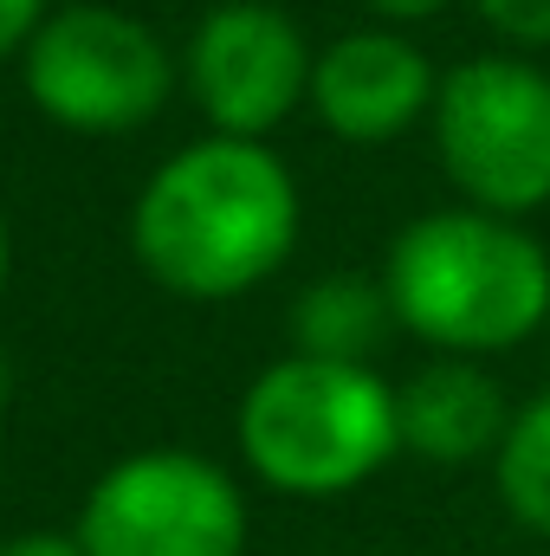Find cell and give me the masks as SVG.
Masks as SVG:
<instances>
[{"mask_svg": "<svg viewBox=\"0 0 550 556\" xmlns=\"http://www.w3.org/2000/svg\"><path fill=\"white\" fill-rule=\"evenodd\" d=\"M427 130L466 207L505 220L550 207V72L532 52H473L447 65Z\"/></svg>", "mask_w": 550, "mask_h": 556, "instance_id": "cell-5", "label": "cell"}, {"mask_svg": "<svg viewBox=\"0 0 550 556\" xmlns=\"http://www.w3.org/2000/svg\"><path fill=\"white\" fill-rule=\"evenodd\" d=\"M46 13H52V0H0V65L26 52V39L46 26Z\"/></svg>", "mask_w": 550, "mask_h": 556, "instance_id": "cell-13", "label": "cell"}, {"mask_svg": "<svg viewBox=\"0 0 550 556\" xmlns=\"http://www.w3.org/2000/svg\"><path fill=\"white\" fill-rule=\"evenodd\" d=\"M7 278H13V233H7V214H0V291H7Z\"/></svg>", "mask_w": 550, "mask_h": 556, "instance_id": "cell-17", "label": "cell"}, {"mask_svg": "<svg viewBox=\"0 0 550 556\" xmlns=\"http://www.w3.org/2000/svg\"><path fill=\"white\" fill-rule=\"evenodd\" d=\"M473 13L505 52H550V0H473Z\"/></svg>", "mask_w": 550, "mask_h": 556, "instance_id": "cell-12", "label": "cell"}, {"mask_svg": "<svg viewBox=\"0 0 550 556\" xmlns=\"http://www.w3.org/2000/svg\"><path fill=\"white\" fill-rule=\"evenodd\" d=\"M492 485L518 531L550 538V389L512 408V427L492 453Z\"/></svg>", "mask_w": 550, "mask_h": 556, "instance_id": "cell-11", "label": "cell"}, {"mask_svg": "<svg viewBox=\"0 0 550 556\" xmlns=\"http://www.w3.org/2000/svg\"><path fill=\"white\" fill-rule=\"evenodd\" d=\"M396 420H402V453L427 466H473L499 453L512 427V402L486 363L434 356L409 382H396Z\"/></svg>", "mask_w": 550, "mask_h": 556, "instance_id": "cell-9", "label": "cell"}, {"mask_svg": "<svg viewBox=\"0 0 550 556\" xmlns=\"http://www.w3.org/2000/svg\"><path fill=\"white\" fill-rule=\"evenodd\" d=\"M26 104L72 137H130L155 124L182 85L175 46L130 7L65 0L20 52Z\"/></svg>", "mask_w": 550, "mask_h": 556, "instance_id": "cell-4", "label": "cell"}, {"mask_svg": "<svg viewBox=\"0 0 550 556\" xmlns=\"http://www.w3.org/2000/svg\"><path fill=\"white\" fill-rule=\"evenodd\" d=\"M363 7L376 13V26H402V33H409L421 20H440L453 0H363Z\"/></svg>", "mask_w": 550, "mask_h": 556, "instance_id": "cell-15", "label": "cell"}, {"mask_svg": "<svg viewBox=\"0 0 550 556\" xmlns=\"http://www.w3.org/2000/svg\"><path fill=\"white\" fill-rule=\"evenodd\" d=\"M0 556H85V551H78L72 531H46V525H39V531H13V538L0 544Z\"/></svg>", "mask_w": 550, "mask_h": 556, "instance_id": "cell-14", "label": "cell"}, {"mask_svg": "<svg viewBox=\"0 0 550 556\" xmlns=\"http://www.w3.org/2000/svg\"><path fill=\"white\" fill-rule=\"evenodd\" d=\"M13 389H20V376H13V350L0 343V415L13 408Z\"/></svg>", "mask_w": 550, "mask_h": 556, "instance_id": "cell-16", "label": "cell"}, {"mask_svg": "<svg viewBox=\"0 0 550 556\" xmlns=\"http://www.w3.org/2000/svg\"><path fill=\"white\" fill-rule=\"evenodd\" d=\"M396 330L434 356H505L550 330V253L525 220L486 207L414 214L383 253Z\"/></svg>", "mask_w": 550, "mask_h": 556, "instance_id": "cell-2", "label": "cell"}, {"mask_svg": "<svg viewBox=\"0 0 550 556\" xmlns=\"http://www.w3.org/2000/svg\"><path fill=\"white\" fill-rule=\"evenodd\" d=\"M72 538L85 556H247L253 511L221 459L137 446L91 479Z\"/></svg>", "mask_w": 550, "mask_h": 556, "instance_id": "cell-6", "label": "cell"}, {"mask_svg": "<svg viewBox=\"0 0 550 556\" xmlns=\"http://www.w3.org/2000/svg\"><path fill=\"white\" fill-rule=\"evenodd\" d=\"M317 46L273 0H221L182 46V85L214 137L266 142L311 104Z\"/></svg>", "mask_w": 550, "mask_h": 556, "instance_id": "cell-7", "label": "cell"}, {"mask_svg": "<svg viewBox=\"0 0 550 556\" xmlns=\"http://www.w3.org/2000/svg\"><path fill=\"white\" fill-rule=\"evenodd\" d=\"M434 91H440V72L402 26H357L317 46L304 111L337 142L376 149V142H396L414 124H427Z\"/></svg>", "mask_w": 550, "mask_h": 556, "instance_id": "cell-8", "label": "cell"}, {"mask_svg": "<svg viewBox=\"0 0 550 556\" xmlns=\"http://www.w3.org/2000/svg\"><path fill=\"white\" fill-rule=\"evenodd\" d=\"M240 466L278 498H343L402 453L396 389L376 363L278 356L234 408Z\"/></svg>", "mask_w": 550, "mask_h": 556, "instance_id": "cell-3", "label": "cell"}, {"mask_svg": "<svg viewBox=\"0 0 550 556\" xmlns=\"http://www.w3.org/2000/svg\"><path fill=\"white\" fill-rule=\"evenodd\" d=\"M304 227L298 175L273 142L195 137L130 201V253L168 298L227 304L285 273Z\"/></svg>", "mask_w": 550, "mask_h": 556, "instance_id": "cell-1", "label": "cell"}, {"mask_svg": "<svg viewBox=\"0 0 550 556\" xmlns=\"http://www.w3.org/2000/svg\"><path fill=\"white\" fill-rule=\"evenodd\" d=\"M389 330H396V311H389L383 278L324 273L291 298V350H298V356L370 363Z\"/></svg>", "mask_w": 550, "mask_h": 556, "instance_id": "cell-10", "label": "cell"}]
</instances>
